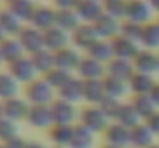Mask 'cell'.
Wrapping results in <instances>:
<instances>
[{
	"label": "cell",
	"mask_w": 159,
	"mask_h": 148,
	"mask_svg": "<svg viewBox=\"0 0 159 148\" xmlns=\"http://www.w3.org/2000/svg\"><path fill=\"white\" fill-rule=\"evenodd\" d=\"M73 131H74V125H57V123H54L48 130V137L57 148H66L71 147Z\"/></svg>",
	"instance_id": "7402d4cb"
},
{
	"label": "cell",
	"mask_w": 159,
	"mask_h": 148,
	"mask_svg": "<svg viewBox=\"0 0 159 148\" xmlns=\"http://www.w3.org/2000/svg\"><path fill=\"white\" fill-rule=\"evenodd\" d=\"M111 122L113 120L102 111V108L99 105H85L80 110L79 123L85 125L94 134L96 133H104Z\"/></svg>",
	"instance_id": "7a4b0ae2"
},
{
	"label": "cell",
	"mask_w": 159,
	"mask_h": 148,
	"mask_svg": "<svg viewBox=\"0 0 159 148\" xmlns=\"http://www.w3.org/2000/svg\"><path fill=\"white\" fill-rule=\"evenodd\" d=\"M30 57H31V60H33V65H34L37 74H40V76H45L47 73H50L54 66H56L54 52L47 48H43V49H40V51H37V52H34V54H31Z\"/></svg>",
	"instance_id": "f1b7e54d"
},
{
	"label": "cell",
	"mask_w": 159,
	"mask_h": 148,
	"mask_svg": "<svg viewBox=\"0 0 159 148\" xmlns=\"http://www.w3.org/2000/svg\"><path fill=\"white\" fill-rule=\"evenodd\" d=\"M82 57L84 56H80L79 49L74 48V47H66V48H62L54 52L56 66L57 68H62V70H66L70 73L77 71Z\"/></svg>",
	"instance_id": "4fadbf2b"
},
{
	"label": "cell",
	"mask_w": 159,
	"mask_h": 148,
	"mask_svg": "<svg viewBox=\"0 0 159 148\" xmlns=\"http://www.w3.org/2000/svg\"><path fill=\"white\" fill-rule=\"evenodd\" d=\"M104 88H105V96H110L113 99L122 100L127 96V93L130 91L128 82L113 77V76H105L104 77Z\"/></svg>",
	"instance_id": "f546056e"
},
{
	"label": "cell",
	"mask_w": 159,
	"mask_h": 148,
	"mask_svg": "<svg viewBox=\"0 0 159 148\" xmlns=\"http://www.w3.org/2000/svg\"><path fill=\"white\" fill-rule=\"evenodd\" d=\"M130 102H131V105L134 106V110L138 111V114L141 116L142 120H147L152 114H155L158 111V106L155 105V102H153V99L150 97V94L133 96V99Z\"/></svg>",
	"instance_id": "836d02e7"
},
{
	"label": "cell",
	"mask_w": 159,
	"mask_h": 148,
	"mask_svg": "<svg viewBox=\"0 0 159 148\" xmlns=\"http://www.w3.org/2000/svg\"><path fill=\"white\" fill-rule=\"evenodd\" d=\"M5 2H9V0H5Z\"/></svg>",
	"instance_id": "11a10c76"
},
{
	"label": "cell",
	"mask_w": 159,
	"mask_h": 148,
	"mask_svg": "<svg viewBox=\"0 0 159 148\" xmlns=\"http://www.w3.org/2000/svg\"><path fill=\"white\" fill-rule=\"evenodd\" d=\"M150 97L153 99L155 105L158 106V110H159V82L155 83V87H153V90H152V93H150Z\"/></svg>",
	"instance_id": "f6af8a7d"
},
{
	"label": "cell",
	"mask_w": 159,
	"mask_h": 148,
	"mask_svg": "<svg viewBox=\"0 0 159 148\" xmlns=\"http://www.w3.org/2000/svg\"><path fill=\"white\" fill-rule=\"evenodd\" d=\"M6 37H8V36H6V33H5V31H3V28L0 26V43H2V42H3Z\"/></svg>",
	"instance_id": "c3c4849f"
},
{
	"label": "cell",
	"mask_w": 159,
	"mask_h": 148,
	"mask_svg": "<svg viewBox=\"0 0 159 148\" xmlns=\"http://www.w3.org/2000/svg\"><path fill=\"white\" fill-rule=\"evenodd\" d=\"M148 148H159V144H153L152 147H148Z\"/></svg>",
	"instance_id": "816d5d0a"
},
{
	"label": "cell",
	"mask_w": 159,
	"mask_h": 148,
	"mask_svg": "<svg viewBox=\"0 0 159 148\" xmlns=\"http://www.w3.org/2000/svg\"><path fill=\"white\" fill-rule=\"evenodd\" d=\"M155 79L153 76L150 74H144V73H134L130 80H128V87H130V91L133 93V96H138V94H150L153 87H155Z\"/></svg>",
	"instance_id": "cb8c5ba5"
},
{
	"label": "cell",
	"mask_w": 159,
	"mask_h": 148,
	"mask_svg": "<svg viewBox=\"0 0 159 148\" xmlns=\"http://www.w3.org/2000/svg\"><path fill=\"white\" fill-rule=\"evenodd\" d=\"M3 117V102L0 100V119Z\"/></svg>",
	"instance_id": "681fc988"
},
{
	"label": "cell",
	"mask_w": 159,
	"mask_h": 148,
	"mask_svg": "<svg viewBox=\"0 0 159 148\" xmlns=\"http://www.w3.org/2000/svg\"><path fill=\"white\" fill-rule=\"evenodd\" d=\"M20 82L9 74L8 71H0V100H8L12 97H19Z\"/></svg>",
	"instance_id": "484cf974"
},
{
	"label": "cell",
	"mask_w": 159,
	"mask_h": 148,
	"mask_svg": "<svg viewBox=\"0 0 159 148\" xmlns=\"http://www.w3.org/2000/svg\"><path fill=\"white\" fill-rule=\"evenodd\" d=\"M80 23L82 20L79 19L76 9H56V26L60 29L71 34Z\"/></svg>",
	"instance_id": "83f0119b"
},
{
	"label": "cell",
	"mask_w": 159,
	"mask_h": 148,
	"mask_svg": "<svg viewBox=\"0 0 159 148\" xmlns=\"http://www.w3.org/2000/svg\"><path fill=\"white\" fill-rule=\"evenodd\" d=\"M107 76H113L122 80H130V77L136 73L133 60H127V59H119V57H113L108 63L105 65Z\"/></svg>",
	"instance_id": "ffe728a7"
},
{
	"label": "cell",
	"mask_w": 159,
	"mask_h": 148,
	"mask_svg": "<svg viewBox=\"0 0 159 148\" xmlns=\"http://www.w3.org/2000/svg\"><path fill=\"white\" fill-rule=\"evenodd\" d=\"M144 122H145L147 127L153 131L155 136H159V110L155 113V114H152L147 120H144Z\"/></svg>",
	"instance_id": "7bdbcfd3"
},
{
	"label": "cell",
	"mask_w": 159,
	"mask_h": 148,
	"mask_svg": "<svg viewBox=\"0 0 159 148\" xmlns=\"http://www.w3.org/2000/svg\"><path fill=\"white\" fill-rule=\"evenodd\" d=\"M66 148H71V147H66Z\"/></svg>",
	"instance_id": "6f0895ef"
},
{
	"label": "cell",
	"mask_w": 159,
	"mask_h": 148,
	"mask_svg": "<svg viewBox=\"0 0 159 148\" xmlns=\"http://www.w3.org/2000/svg\"><path fill=\"white\" fill-rule=\"evenodd\" d=\"M153 8L148 0H127L125 8V20H131L141 25H147L152 22Z\"/></svg>",
	"instance_id": "5b68a950"
},
{
	"label": "cell",
	"mask_w": 159,
	"mask_h": 148,
	"mask_svg": "<svg viewBox=\"0 0 159 148\" xmlns=\"http://www.w3.org/2000/svg\"><path fill=\"white\" fill-rule=\"evenodd\" d=\"M56 90L43 77H37L28 85H25L23 96L30 105H51L54 102Z\"/></svg>",
	"instance_id": "6da1fadb"
},
{
	"label": "cell",
	"mask_w": 159,
	"mask_h": 148,
	"mask_svg": "<svg viewBox=\"0 0 159 148\" xmlns=\"http://www.w3.org/2000/svg\"><path fill=\"white\" fill-rule=\"evenodd\" d=\"M30 25H33L40 31L50 29L56 25V8H51L48 5H37L31 16Z\"/></svg>",
	"instance_id": "e0dca14e"
},
{
	"label": "cell",
	"mask_w": 159,
	"mask_h": 148,
	"mask_svg": "<svg viewBox=\"0 0 159 148\" xmlns=\"http://www.w3.org/2000/svg\"><path fill=\"white\" fill-rule=\"evenodd\" d=\"M94 28L99 34L101 39H105V40H111L114 39L116 36L120 34V26H122V20L120 19H116L110 14H102L94 23Z\"/></svg>",
	"instance_id": "5bb4252c"
},
{
	"label": "cell",
	"mask_w": 159,
	"mask_h": 148,
	"mask_svg": "<svg viewBox=\"0 0 159 148\" xmlns=\"http://www.w3.org/2000/svg\"><path fill=\"white\" fill-rule=\"evenodd\" d=\"M26 148H48V145H45L43 142H39V141H28Z\"/></svg>",
	"instance_id": "bcb514c9"
},
{
	"label": "cell",
	"mask_w": 159,
	"mask_h": 148,
	"mask_svg": "<svg viewBox=\"0 0 159 148\" xmlns=\"http://www.w3.org/2000/svg\"><path fill=\"white\" fill-rule=\"evenodd\" d=\"M77 76L82 80H91V79H104L107 76L105 63L98 62L96 59L90 56H84L79 68H77Z\"/></svg>",
	"instance_id": "7c38bea8"
},
{
	"label": "cell",
	"mask_w": 159,
	"mask_h": 148,
	"mask_svg": "<svg viewBox=\"0 0 159 148\" xmlns=\"http://www.w3.org/2000/svg\"><path fill=\"white\" fill-rule=\"evenodd\" d=\"M74 74L73 73H70V71H66V70H62V68H57V66H54L53 70L50 71V73H47L45 76H42L48 83H50V87H53L54 90L57 91L60 87H63L71 77H73Z\"/></svg>",
	"instance_id": "8d00e7d4"
},
{
	"label": "cell",
	"mask_w": 159,
	"mask_h": 148,
	"mask_svg": "<svg viewBox=\"0 0 159 148\" xmlns=\"http://www.w3.org/2000/svg\"><path fill=\"white\" fill-rule=\"evenodd\" d=\"M3 62H5V60H3V56H2V52H0V65H2Z\"/></svg>",
	"instance_id": "f5cc1de1"
},
{
	"label": "cell",
	"mask_w": 159,
	"mask_h": 148,
	"mask_svg": "<svg viewBox=\"0 0 159 148\" xmlns=\"http://www.w3.org/2000/svg\"><path fill=\"white\" fill-rule=\"evenodd\" d=\"M99 2H102V0H99Z\"/></svg>",
	"instance_id": "680465c9"
},
{
	"label": "cell",
	"mask_w": 159,
	"mask_h": 148,
	"mask_svg": "<svg viewBox=\"0 0 159 148\" xmlns=\"http://www.w3.org/2000/svg\"><path fill=\"white\" fill-rule=\"evenodd\" d=\"M104 141L105 144H110V145L130 148L131 147V130L117 122H111L108 128L104 131Z\"/></svg>",
	"instance_id": "9c48e42d"
},
{
	"label": "cell",
	"mask_w": 159,
	"mask_h": 148,
	"mask_svg": "<svg viewBox=\"0 0 159 148\" xmlns=\"http://www.w3.org/2000/svg\"><path fill=\"white\" fill-rule=\"evenodd\" d=\"M113 122H117V123H120V125L131 130V128L138 127L139 123H142L144 120L141 119V116L138 114V111L131 105V102H122Z\"/></svg>",
	"instance_id": "44dd1931"
},
{
	"label": "cell",
	"mask_w": 159,
	"mask_h": 148,
	"mask_svg": "<svg viewBox=\"0 0 159 148\" xmlns=\"http://www.w3.org/2000/svg\"><path fill=\"white\" fill-rule=\"evenodd\" d=\"M99 34L93 23H80L73 33H71V43L77 49H84L85 52L91 48L98 40Z\"/></svg>",
	"instance_id": "8992f818"
},
{
	"label": "cell",
	"mask_w": 159,
	"mask_h": 148,
	"mask_svg": "<svg viewBox=\"0 0 159 148\" xmlns=\"http://www.w3.org/2000/svg\"><path fill=\"white\" fill-rule=\"evenodd\" d=\"M105 97L104 79H91L84 80V100L87 105H99V102Z\"/></svg>",
	"instance_id": "603a6c76"
},
{
	"label": "cell",
	"mask_w": 159,
	"mask_h": 148,
	"mask_svg": "<svg viewBox=\"0 0 159 148\" xmlns=\"http://www.w3.org/2000/svg\"><path fill=\"white\" fill-rule=\"evenodd\" d=\"M142 31H144V25L131 22V20H122V26H120V34L141 43V37H142Z\"/></svg>",
	"instance_id": "f35d334b"
},
{
	"label": "cell",
	"mask_w": 159,
	"mask_h": 148,
	"mask_svg": "<svg viewBox=\"0 0 159 148\" xmlns=\"http://www.w3.org/2000/svg\"><path fill=\"white\" fill-rule=\"evenodd\" d=\"M0 52H2L3 60L6 63H11V62H14V60H17V59H20L22 56L26 54L17 37H6L0 43Z\"/></svg>",
	"instance_id": "4dcf8cb0"
},
{
	"label": "cell",
	"mask_w": 159,
	"mask_h": 148,
	"mask_svg": "<svg viewBox=\"0 0 159 148\" xmlns=\"http://www.w3.org/2000/svg\"><path fill=\"white\" fill-rule=\"evenodd\" d=\"M19 42L22 43V47L25 49V52L28 56L40 51V49L45 48V43H43V31L34 28L33 25H25L22 28V31L19 33L17 36Z\"/></svg>",
	"instance_id": "ba28073f"
},
{
	"label": "cell",
	"mask_w": 159,
	"mask_h": 148,
	"mask_svg": "<svg viewBox=\"0 0 159 148\" xmlns=\"http://www.w3.org/2000/svg\"><path fill=\"white\" fill-rule=\"evenodd\" d=\"M76 12L82 23H94L104 14V6L99 0H80L76 6Z\"/></svg>",
	"instance_id": "d6986e66"
},
{
	"label": "cell",
	"mask_w": 159,
	"mask_h": 148,
	"mask_svg": "<svg viewBox=\"0 0 159 148\" xmlns=\"http://www.w3.org/2000/svg\"><path fill=\"white\" fill-rule=\"evenodd\" d=\"M0 26L3 28V31L6 33L8 37H17L25 25L8 8H0Z\"/></svg>",
	"instance_id": "d4e9b609"
},
{
	"label": "cell",
	"mask_w": 159,
	"mask_h": 148,
	"mask_svg": "<svg viewBox=\"0 0 159 148\" xmlns=\"http://www.w3.org/2000/svg\"><path fill=\"white\" fill-rule=\"evenodd\" d=\"M8 73L12 74L20 83L28 85L34 79H37V71L33 65V60L28 54L22 56L20 59L8 63Z\"/></svg>",
	"instance_id": "277c9868"
},
{
	"label": "cell",
	"mask_w": 159,
	"mask_h": 148,
	"mask_svg": "<svg viewBox=\"0 0 159 148\" xmlns=\"http://www.w3.org/2000/svg\"><path fill=\"white\" fill-rule=\"evenodd\" d=\"M51 113H53V120L57 125H76L79 120L80 111L77 110L76 103L66 102L63 99H54L51 103Z\"/></svg>",
	"instance_id": "3957f363"
},
{
	"label": "cell",
	"mask_w": 159,
	"mask_h": 148,
	"mask_svg": "<svg viewBox=\"0 0 159 148\" xmlns=\"http://www.w3.org/2000/svg\"><path fill=\"white\" fill-rule=\"evenodd\" d=\"M43 43H45V48L47 49L56 52L59 49L70 47V43H71V34L54 25L50 29L43 31Z\"/></svg>",
	"instance_id": "2e32d148"
},
{
	"label": "cell",
	"mask_w": 159,
	"mask_h": 148,
	"mask_svg": "<svg viewBox=\"0 0 159 148\" xmlns=\"http://www.w3.org/2000/svg\"><path fill=\"white\" fill-rule=\"evenodd\" d=\"M155 134L147 127L145 122L131 128V147L134 148H148L155 144Z\"/></svg>",
	"instance_id": "4316f807"
},
{
	"label": "cell",
	"mask_w": 159,
	"mask_h": 148,
	"mask_svg": "<svg viewBox=\"0 0 159 148\" xmlns=\"http://www.w3.org/2000/svg\"><path fill=\"white\" fill-rule=\"evenodd\" d=\"M111 42V47H113V52H114V57H119V59H127V60H133L138 52L142 49L141 43L119 34L116 36L114 39L110 40Z\"/></svg>",
	"instance_id": "30bf717a"
},
{
	"label": "cell",
	"mask_w": 159,
	"mask_h": 148,
	"mask_svg": "<svg viewBox=\"0 0 159 148\" xmlns=\"http://www.w3.org/2000/svg\"><path fill=\"white\" fill-rule=\"evenodd\" d=\"M93 145H94V133L88 130L85 125L76 123L73 131L71 148H93Z\"/></svg>",
	"instance_id": "d6a6232c"
},
{
	"label": "cell",
	"mask_w": 159,
	"mask_h": 148,
	"mask_svg": "<svg viewBox=\"0 0 159 148\" xmlns=\"http://www.w3.org/2000/svg\"><path fill=\"white\" fill-rule=\"evenodd\" d=\"M102 148H120V147H116V145H110V144H105Z\"/></svg>",
	"instance_id": "f907efd6"
},
{
	"label": "cell",
	"mask_w": 159,
	"mask_h": 148,
	"mask_svg": "<svg viewBox=\"0 0 159 148\" xmlns=\"http://www.w3.org/2000/svg\"><path fill=\"white\" fill-rule=\"evenodd\" d=\"M133 65L138 73L153 76L155 73H159V54L152 49L142 48L133 59Z\"/></svg>",
	"instance_id": "8fae6325"
},
{
	"label": "cell",
	"mask_w": 159,
	"mask_h": 148,
	"mask_svg": "<svg viewBox=\"0 0 159 148\" xmlns=\"http://www.w3.org/2000/svg\"><path fill=\"white\" fill-rule=\"evenodd\" d=\"M104 12L110 14L116 19L124 20L125 17V8H127V0H102Z\"/></svg>",
	"instance_id": "ab89813d"
},
{
	"label": "cell",
	"mask_w": 159,
	"mask_h": 148,
	"mask_svg": "<svg viewBox=\"0 0 159 148\" xmlns=\"http://www.w3.org/2000/svg\"><path fill=\"white\" fill-rule=\"evenodd\" d=\"M36 3L33 0H9L6 2V8L14 12L22 22H28L31 20V16L36 9Z\"/></svg>",
	"instance_id": "1f68e13d"
},
{
	"label": "cell",
	"mask_w": 159,
	"mask_h": 148,
	"mask_svg": "<svg viewBox=\"0 0 159 148\" xmlns=\"http://www.w3.org/2000/svg\"><path fill=\"white\" fill-rule=\"evenodd\" d=\"M130 148H134V147H130Z\"/></svg>",
	"instance_id": "9f6ffc18"
},
{
	"label": "cell",
	"mask_w": 159,
	"mask_h": 148,
	"mask_svg": "<svg viewBox=\"0 0 159 148\" xmlns=\"http://www.w3.org/2000/svg\"><path fill=\"white\" fill-rule=\"evenodd\" d=\"M26 123L37 130H50L54 125L51 105H30Z\"/></svg>",
	"instance_id": "52a82bcc"
},
{
	"label": "cell",
	"mask_w": 159,
	"mask_h": 148,
	"mask_svg": "<svg viewBox=\"0 0 159 148\" xmlns=\"http://www.w3.org/2000/svg\"><path fill=\"white\" fill-rule=\"evenodd\" d=\"M28 110H30V103L26 102V99L12 97L3 100V117L14 120L17 123L20 120H26Z\"/></svg>",
	"instance_id": "9a60e30c"
},
{
	"label": "cell",
	"mask_w": 159,
	"mask_h": 148,
	"mask_svg": "<svg viewBox=\"0 0 159 148\" xmlns=\"http://www.w3.org/2000/svg\"><path fill=\"white\" fill-rule=\"evenodd\" d=\"M56 94L59 99H63L71 103L84 100V80L79 76H73L63 87H60L56 91Z\"/></svg>",
	"instance_id": "ac0fdd59"
},
{
	"label": "cell",
	"mask_w": 159,
	"mask_h": 148,
	"mask_svg": "<svg viewBox=\"0 0 159 148\" xmlns=\"http://www.w3.org/2000/svg\"><path fill=\"white\" fill-rule=\"evenodd\" d=\"M0 148H5V145H3V144H0Z\"/></svg>",
	"instance_id": "db71d44e"
},
{
	"label": "cell",
	"mask_w": 159,
	"mask_h": 148,
	"mask_svg": "<svg viewBox=\"0 0 159 148\" xmlns=\"http://www.w3.org/2000/svg\"><path fill=\"white\" fill-rule=\"evenodd\" d=\"M148 2H150L153 11H155V12H159V0H148Z\"/></svg>",
	"instance_id": "7dc6e473"
},
{
	"label": "cell",
	"mask_w": 159,
	"mask_h": 148,
	"mask_svg": "<svg viewBox=\"0 0 159 148\" xmlns=\"http://www.w3.org/2000/svg\"><path fill=\"white\" fill-rule=\"evenodd\" d=\"M19 133H20V128H19L17 122L9 120L6 117L0 119V144H5V142L20 136Z\"/></svg>",
	"instance_id": "74e56055"
},
{
	"label": "cell",
	"mask_w": 159,
	"mask_h": 148,
	"mask_svg": "<svg viewBox=\"0 0 159 148\" xmlns=\"http://www.w3.org/2000/svg\"><path fill=\"white\" fill-rule=\"evenodd\" d=\"M87 56H90V57L96 59L98 62L107 65V63L114 57L111 42H110V40H105V39H99L91 48L87 51Z\"/></svg>",
	"instance_id": "e575fe53"
},
{
	"label": "cell",
	"mask_w": 159,
	"mask_h": 148,
	"mask_svg": "<svg viewBox=\"0 0 159 148\" xmlns=\"http://www.w3.org/2000/svg\"><path fill=\"white\" fill-rule=\"evenodd\" d=\"M80 0H53L56 9H76Z\"/></svg>",
	"instance_id": "b9f144b4"
},
{
	"label": "cell",
	"mask_w": 159,
	"mask_h": 148,
	"mask_svg": "<svg viewBox=\"0 0 159 148\" xmlns=\"http://www.w3.org/2000/svg\"><path fill=\"white\" fill-rule=\"evenodd\" d=\"M26 142H28V141H25L23 137L17 136V137H14V139L5 142L3 145H5V148H26Z\"/></svg>",
	"instance_id": "ee69618b"
},
{
	"label": "cell",
	"mask_w": 159,
	"mask_h": 148,
	"mask_svg": "<svg viewBox=\"0 0 159 148\" xmlns=\"http://www.w3.org/2000/svg\"><path fill=\"white\" fill-rule=\"evenodd\" d=\"M141 47L144 49H152V51L159 48V22H150L144 25Z\"/></svg>",
	"instance_id": "d590c367"
},
{
	"label": "cell",
	"mask_w": 159,
	"mask_h": 148,
	"mask_svg": "<svg viewBox=\"0 0 159 148\" xmlns=\"http://www.w3.org/2000/svg\"><path fill=\"white\" fill-rule=\"evenodd\" d=\"M120 103H122V100H117V99H113V97H110V96H105L99 102V106L102 108V111L105 113L111 120H114V117H116V114L119 111Z\"/></svg>",
	"instance_id": "60d3db41"
}]
</instances>
